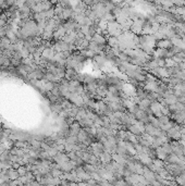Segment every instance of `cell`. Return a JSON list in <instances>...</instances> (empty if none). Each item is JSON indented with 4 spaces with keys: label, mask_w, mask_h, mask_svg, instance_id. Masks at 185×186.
Listing matches in <instances>:
<instances>
[{
    "label": "cell",
    "mask_w": 185,
    "mask_h": 186,
    "mask_svg": "<svg viewBox=\"0 0 185 186\" xmlns=\"http://www.w3.org/2000/svg\"><path fill=\"white\" fill-rule=\"evenodd\" d=\"M180 125H174L173 127H171L169 131H167V135L170 139H174V141H179L182 136V134L180 132Z\"/></svg>",
    "instance_id": "1"
},
{
    "label": "cell",
    "mask_w": 185,
    "mask_h": 186,
    "mask_svg": "<svg viewBox=\"0 0 185 186\" xmlns=\"http://www.w3.org/2000/svg\"><path fill=\"white\" fill-rule=\"evenodd\" d=\"M5 2L7 3L8 7H11V5H15V0H5Z\"/></svg>",
    "instance_id": "13"
},
{
    "label": "cell",
    "mask_w": 185,
    "mask_h": 186,
    "mask_svg": "<svg viewBox=\"0 0 185 186\" xmlns=\"http://www.w3.org/2000/svg\"><path fill=\"white\" fill-rule=\"evenodd\" d=\"M158 120H159L160 124H166V123L170 122V117L167 114H161L160 117H158Z\"/></svg>",
    "instance_id": "9"
},
{
    "label": "cell",
    "mask_w": 185,
    "mask_h": 186,
    "mask_svg": "<svg viewBox=\"0 0 185 186\" xmlns=\"http://www.w3.org/2000/svg\"><path fill=\"white\" fill-rule=\"evenodd\" d=\"M165 59H166V67L167 68H172V67H175L176 64H178L172 58H165Z\"/></svg>",
    "instance_id": "10"
},
{
    "label": "cell",
    "mask_w": 185,
    "mask_h": 186,
    "mask_svg": "<svg viewBox=\"0 0 185 186\" xmlns=\"http://www.w3.org/2000/svg\"><path fill=\"white\" fill-rule=\"evenodd\" d=\"M108 44L110 45L111 48H114V47H119V38L116 37V36H110L109 39H108Z\"/></svg>",
    "instance_id": "8"
},
{
    "label": "cell",
    "mask_w": 185,
    "mask_h": 186,
    "mask_svg": "<svg viewBox=\"0 0 185 186\" xmlns=\"http://www.w3.org/2000/svg\"><path fill=\"white\" fill-rule=\"evenodd\" d=\"M156 46L158 48H165V49H170L173 44H172V41H171L170 38H163V39H160V40H158L156 43Z\"/></svg>",
    "instance_id": "2"
},
{
    "label": "cell",
    "mask_w": 185,
    "mask_h": 186,
    "mask_svg": "<svg viewBox=\"0 0 185 186\" xmlns=\"http://www.w3.org/2000/svg\"><path fill=\"white\" fill-rule=\"evenodd\" d=\"M163 100L169 106V105H172V103H175L178 101V97L173 93H171V94H168L166 97L163 98Z\"/></svg>",
    "instance_id": "7"
},
{
    "label": "cell",
    "mask_w": 185,
    "mask_h": 186,
    "mask_svg": "<svg viewBox=\"0 0 185 186\" xmlns=\"http://www.w3.org/2000/svg\"><path fill=\"white\" fill-rule=\"evenodd\" d=\"M155 152H156V158L161 159V160H166L168 153L165 151V149L162 148V146H159L157 147V148H155Z\"/></svg>",
    "instance_id": "5"
},
{
    "label": "cell",
    "mask_w": 185,
    "mask_h": 186,
    "mask_svg": "<svg viewBox=\"0 0 185 186\" xmlns=\"http://www.w3.org/2000/svg\"><path fill=\"white\" fill-rule=\"evenodd\" d=\"M157 63H158V67H166V59L165 58H159L156 59Z\"/></svg>",
    "instance_id": "12"
},
{
    "label": "cell",
    "mask_w": 185,
    "mask_h": 186,
    "mask_svg": "<svg viewBox=\"0 0 185 186\" xmlns=\"http://www.w3.org/2000/svg\"><path fill=\"white\" fill-rule=\"evenodd\" d=\"M152 54H154V59L167 58V56H168V49L158 48L157 50H154Z\"/></svg>",
    "instance_id": "4"
},
{
    "label": "cell",
    "mask_w": 185,
    "mask_h": 186,
    "mask_svg": "<svg viewBox=\"0 0 185 186\" xmlns=\"http://www.w3.org/2000/svg\"><path fill=\"white\" fill-rule=\"evenodd\" d=\"M92 40L96 41L97 44H102V45H106V43H107V40H106V38H105V36H103L102 34H100V33H95V34L92 35Z\"/></svg>",
    "instance_id": "6"
},
{
    "label": "cell",
    "mask_w": 185,
    "mask_h": 186,
    "mask_svg": "<svg viewBox=\"0 0 185 186\" xmlns=\"http://www.w3.org/2000/svg\"><path fill=\"white\" fill-rule=\"evenodd\" d=\"M2 14V9H1V8H0V15Z\"/></svg>",
    "instance_id": "14"
},
{
    "label": "cell",
    "mask_w": 185,
    "mask_h": 186,
    "mask_svg": "<svg viewBox=\"0 0 185 186\" xmlns=\"http://www.w3.org/2000/svg\"><path fill=\"white\" fill-rule=\"evenodd\" d=\"M69 131H70V135H72V136H78V132L81 131V124L78 122H73L72 124H70Z\"/></svg>",
    "instance_id": "3"
},
{
    "label": "cell",
    "mask_w": 185,
    "mask_h": 186,
    "mask_svg": "<svg viewBox=\"0 0 185 186\" xmlns=\"http://www.w3.org/2000/svg\"><path fill=\"white\" fill-rule=\"evenodd\" d=\"M174 7H185V0H173Z\"/></svg>",
    "instance_id": "11"
}]
</instances>
